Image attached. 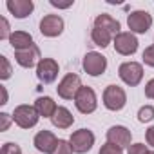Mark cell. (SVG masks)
I'll use <instances>...</instances> for the list:
<instances>
[{
  "instance_id": "cell-1",
  "label": "cell",
  "mask_w": 154,
  "mask_h": 154,
  "mask_svg": "<svg viewBox=\"0 0 154 154\" xmlns=\"http://www.w3.org/2000/svg\"><path fill=\"white\" fill-rule=\"evenodd\" d=\"M71 149L76 154H85L93 149L94 145V134L89 129H80V131H74L69 138Z\"/></svg>"
},
{
  "instance_id": "cell-2",
  "label": "cell",
  "mask_w": 154,
  "mask_h": 154,
  "mask_svg": "<svg viewBox=\"0 0 154 154\" xmlns=\"http://www.w3.org/2000/svg\"><path fill=\"white\" fill-rule=\"evenodd\" d=\"M40 114L33 105H18L13 111V122L22 129H31L38 123Z\"/></svg>"
},
{
  "instance_id": "cell-3",
  "label": "cell",
  "mask_w": 154,
  "mask_h": 154,
  "mask_svg": "<svg viewBox=\"0 0 154 154\" xmlns=\"http://www.w3.org/2000/svg\"><path fill=\"white\" fill-rule=\"evenodd\" d=\"M74 105H76V109H78L82 114H91V112H94L96 111V107H98V100H96V94H94V91L87 85H82L80 87V91H78V94H76V98H74Z\"/></svg>"
},
{
  "instance_id": "cell-4",
  "label": "cell",
  "mask_w": 154,
  "mask_h": 154,
  "mask_svg": "<svg viewBox=\"0 0 154 154\" xmlns=\"http://www.w3.org/2000/svg\"><path fill=\"white\" fill-rule=\"evenodd\" d=\"M127 103V94L120 85H107L103 91V105L109 111H122Z\"/></svg>"
},
{
  "instance_id": "cell-5",
  "label": "cell",
  "mask_w": 154,
  "mask_h": 154,
  "mask_svg": "<svg viewBox=\"0 0 154 154\" xmlns=\"http://www.w3.org/2000/svg\"><path fill=\"white\" fill-rule=\"evenodd\" d=\"M80 87H82L80 76H78V74L69 72V74H65V76H63L62 82L58 84L56 93H58V96H60V98H63V100H74V98H76V94H78V91H80Z\"/></svg>"
},
{
  "instance_id": "cell-6",
  "label": "cell",
  "mask_w": 154,
  "mask_h": 154,
  "mask_svg": "<svg viewBox=\"0 0 154 154\" xmlns=\"http://www.w3.org/2000/svg\"><path fill=\"white\" fill-rule=\"evenodd\" d=\"M118 74H120V78H122L123 84L134 87L143 78V67L138 62H123L120 65V69H118Z\"/></svg>"
},
{
  "instance_id": "cell-7",
  "label": "cell",
  "mask_w": 154,
  "mask_h": 154,
  "mask_svg": "<svg viewBox=\"0 0 154 154\" xmlns=\"http://www.w3.org/2000/svg\"><path fill=\"white\" fill-rule=\"evenodd\" d=\"M112 44H114V51H116V53H120V54H123V56H131V54H134V53L138 51V44H140V42H138V38L134 36V33L123 31V33H120V35L114 36Z\"/></svg>"
},
{
  "instance_id": "cell-8",
  "label": "cell",
  "mask_w": 154,
  "mask_h": 154,
  "mask_svg": "<svg viewBox=\"0 0 154 154\" xmlns=\"http://www.w3.org/2000/svg\"><path fill=\"white\" fill-rule=\"evenodd\" d=\"M82 65H84V71H85L89 76H100V74H103L105 69H107V58H105L103 54L96 53V51H91V53H87V54L84 56Z\"/></svg>"
},
{
  "instance_id": "cell-9",
  "label": "cell",
  "mask_w": 154,
  "mask_h": 154,
  "mask_svg": "<svg viewBox=\"0 0 154 154\" xmlns=\"http://www.w3.org/2000/svg\"><path fill=\"white\" fill-rule=\"evenodd\" d=\"M127 26L131 29V33H138V35H145L150 26H152V17L147 11H132L127 17Z\"/></svg>"
},
{
  "instance_id": "cell-10",
  "label": "cell",
  "mask_w": 154,
  "mask_h": 154,
  "mask_svg": "<svg viewBox=\"0 0 154 154\" xmlns=\"http://www.w3.org/2000/svg\"><path fill=\"white\" fill-rule=\"evenodd\" d=\"M58 62L53 60V58H42L36 65V78L42 82V84H53L58 76Z\"/></svg>"
},
{
  "instance_id": "cell-11",
  "label": "cell",
  "mask_w": 154,
  "mask_h": 154,
  "mask_svg": "<svg viewBox=\"0 0 154 154\" xmlns=\"http://www.w3.org/2000/svg\"><path fill=\"white\" fill-rule=\"evenodd\" d=\"M63 31V18L58 15H45L40 20V33L47 38L60 36Z\"/></svg>"
},
{
  "instance_id": "cell-12",
  "label": "cell",
  "mask_w": 154,
  "mask_h": 154,
  "mask_svg": "<svg viewBox=\"0 0 154 154\" xmlns=\"http://www.w3.org/2000/svg\"><path fill=\"white\" fill-rule=\"evenodd\" d=\"M131 140H132V134L127 127L123 125H114L107 131V141L120 147V149H125V147H131Z\"/></svg>"
},
{
  "instance_id": "cell-13",
  "label": "cell",
  "mask_w": 154,
  "mask_h": 154,
  "mask_svg": "<svg viewBox=\"0 0 154 154\" xmlns=\"http://www.w3.org/2000/svg\"><path fill=\"white\" fill-rule=\"evenodd\" d=\"M33 143H35L36 150H40V152H44V154H53L54 149H56V145H58V138H56L51 131H45V129H44V131H40V132L35 136Z\"/></svg>"
},
{
  "instance_id": "cell-14",
  "label": "cell",
  "mask_w": 154,
  "mask_h": 154,
  "mask_svg": "<svg viewBox=\"0 0 154 154\" xmlns=\"http://www.w3.org/2000/svg\"><path fill=\"white\" fill-rule=\"evenodd\" d=\"M15 60L20 67H26V69H31L35 65H38V62L42 60L40 58V49L36 45L29 47V49H22V51H15Z\"/></svg>"
},
{
  "instance_id": "cell-15",
  "label": "cell",
  "mask_w": 154,
  "mask_h": 154,
  "mask_svg": "<svg viewBox=\"0 0 154 154\" xmlns=\"http://www.w3.org/2000/svg\"><path fill=\"white\" fill-rule=\"evenodd\" d=\"M6 8L9 9V13L15 18H26V17H29L33 13L35 4L31 0H8Z\"/></svg>"
},
{
  "instance_id": "cell-16",
  "label": "cell",
  "mask_w": 154,
  "mask_h": 154,
  "mask_svg": "<svg viewBox=\"0 0 154 154\" xmlns=\"http://www.w3.org/2000/svg\"><path fill=\"white\" fill-rule=\"evenodd\" d=\"M94 27H102V29L109 31L112 36H116V35L122 33L120 31V22L116 18H112L111 15H107V13H102V15H98L94 18Z\"/></svg>"
},
{
  "instance_id": "cell-17",
  "label": "cell",
  "mask_w": 154,
  "mask_h": 154,
  "mask_svg": "<svg viewBox=\"0 0 154 154\" xmlns=\"http://www.w3.org/2000/svg\"><path fill=\"white\" fill-rule=\"evenodd\" d=\"M9 44H11V47H13L15 51L29 49V47L35 45L33 36H31L29 33H26V31H15V33H11V36H9Z\"/></svg>"
},
{
  "instance_id": "cell-18",
  "label": "cell",
  "mask_w": 154,
  "mask_h": 154,
  "mask_svg": "<svg viewBox=\"0 0 154 154\" xmlns=\"http://www.w3.org/2000/svg\"><path fill=\"white\" fill-rule=\"evenodd\" d=\"M35 109L38 111L40 116H44V118H53V114L56 112L58 105L54 103V100H53L51 96H40V98H36V102H35Z\"/></svg>"
},
{
  "instance_id": "cell-19",
  "label": "cell",
  "mask_w": 154,
  "mask_h": 154,
  "mask_svg": "<svg viewBox=\"0 0 154 154\" xmlns=\"http://www.w3.org/2000/svg\"><path fill=\"white\" fill-rule=\"evenodd\" d=\"M51 122H53V125L58 127V129H69V127L74 123V116L71 114V111H69L67 107H58L56 112L53 114Z\"/></svg>"
},
{
  "instance_id": "cell-20",
  "label": "cell",
  "mask_w": 154,
  "mask_h": 154,
  "mask_svg": "<svg viewBox=\"0 0 154 154\" xmlns=\"http://www.w3.org/2000/svg\"><path fill=\"white\" fill-rule=\"evenodd\" d=\"M91 38H93V42L98 45V47H107L112 40H114V36L109 33V31H105V29H102V27H93V31H91Z\"/></svg>"
},
{
  "instance_id": "cell-21",
  "label": "cell",
  "mask_w": 154,
  "mask_h": 154,
  "mask_svg": "<svg viewBox=\"0 0 154 154\" xmlns=\"http://www.w3.org/2000/svg\"><path fill=\"white\" fill-rule=\"evenodd\" d=\"M154 118V107L152 105H145V107H141L140 111H138V120L141 122V123H147V122H150Z\"/></svg>"
},
{
  "instance_id": "cell-22",
  "label": "cell",
  "mask_w": 154,
  "mask_h": 154,
  "mask_svg": "<svg viewBox=\"0 0 154 154\" xmlns=\"http://www.w3.org/2000/svg\"><path fill=\"white\" fill-rule=\"evenodd\" d=\"M127 154H154V150H149L145 143H134V145L129 147Z\"/></svg>"
},
{
  "instance_id": "cell-23",
  "label": "cell",
  "mask_w": 154,
  "mask_h": 154,
  "mask_svg": "<svg viewBox=\"0 0 154 154\" xmlns=\"http://www.w3.org/2000/svg\"><path fill=\"white\" fill-rule=\"evenodd\" d=\"M0 154H22V149H20L17 143L8 141V143L2 145V150H0Z\"/></svg>"
},
{
  "instance_id": "cell-24",
  "label": "cell",
  "mask_w": 154,
  "mask_h": 154,
  "mask_svg": "<svg viewBox=\"0 0 154 154\" xmlns=\"http://www.w3.org/2000/svg\"><path fill=\"white\" fill-rule=\"evenodd\" d=\"M0 63H2V71H0V78L2 80H8L9 76H11V65H9V62H8V58L2 54L0 56Z\"/></svg>"
},
{
  "instance_id": "cell-25",
  "label": "cell",
  "mask_w": 154,
  "mask_h": 154,
  "mask_svg": "<svg viewBox=\"0 0 154 154\" xmlns=\"http://www.w3.org/2000/svg\"><path fill=\"white\" fill-rule=\"evenodd\" d=\"M53 154H72L71 143L65 141V140H58V145H56V149H54Z\"/></svg>"
},
{
  "instance_id": "cell-26",
  "label": "cell",
  "mask_w": 154,
  "mask_h": 154,
  "mask_svg": "<svg viewBox=\"0 0 154 154\" xmlns=\"http://www.w3.org/2000/svg\"><path fill=\"white\" fill-rule=\"evenodd\" d=\"M98 154H123V149H120V147H116V145H112V143H105V145H102V149H100V152Z\"/></svg>"
},
{
  "instance_id": "cell-27",
  "label": "cell",
  "mask_w": 154,
  "mask_h": 154,
  "mask_svg": "<svg viewBox=\"0 0 154 154\" xmlns=\"http://www.w3.org/2000/svg\"><path fill=\"white\" fill-rule=\"evenodd\" d=\"M143 62H145V65L154 67V45L145 47V51H143Z\"/></svg>"
},
{
  "instance_id": "cell-28",
  "label": "cell",
  "mask_w": 154,
  "mask_h": 154,
  "mask_svg": "<svg viewBox=\"0 0 154 154\" xmlns=\"http://www.w3.org/2000/svg\"><path fill=\"white\" fill-rule=\"evenodd\" d=\"M0 24H2V29H0V40H9L11 33H9V22L2 17L0 18Z\"/></svg>"
},
{
  "instance_id": "cell-29",
  "label": "cell",
  "mask_w": 154,
  "mask_h": 154,
  "mask_svg": "<svg viewBox=\"0 0 154 154\" xmlns=\"http://www.w3.org/2000/svg\"><path fill=\"white\" fill-rule=\"evenodd\" d=\"M0 120H2V125H0V131H8V127H9V123H11L13 116H9L8 112H2V114H0Z\"/></svg>"
},
{
  "instance_id": "cell-30",
  "label": "cell",
  "mask_w": 154,
  "mask_h": 154,
  "mask_svg": "<svg viewBox=\"0 0 154 154\" xmlns=\"http://www.w3.org/2000/svg\"><path fill=\"white\" fill-rule=\"evenodd\" d=\"M145 96L150 98V100H154V78L147 82V85H145Z\"/></svg>"
},
{
  "instance_id": "cell-31",
  "label": "cell",
  "mask_w": 154,
  "mask_h": 154,
  "mask_svg": "<svg viewBox=\"0 0 154 154\" xmlns=\"http://www.w3.org/2000/svg\"><path fill=\"white\" fill-rule=\"evenodd\" d=\"M145 140H147V143L154 149V127H149V129H147V132H145Z\"/></svg>"
},
{
  "instance_id": "cell-32",
  "label": "cell",
  "mask_w": 154,
  "mask_h": 154,
  "mask_svg": "<svg viewBox=\"0 0 154 154\" xmlns=\"http://www.w3.org/2000/svg\"><path fill=\"white\" fill-rule=\"evenodd\" d=\"M51 6H53V8H60V9H65V8H71V6H72V2L62 4V2H56V0H51Z\"/></svg>"
},
{
  "instance_id": "cell-33",
  "label": "cell",
  "mask_w": 154,
  "mask_h": 154,
  "mask_svg": "<svg viewBox=\"0 0 154 154\" xmlns=\"http://www.w3.org/2000/svg\"><path fill=\"white\" fill-rule=\"evenodd\" d=\"M0 91H2V102H0V103L6 105L8 103V91H6V87H0Z\"/></svg>"
}]
</instances>
